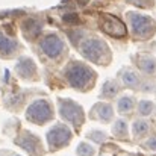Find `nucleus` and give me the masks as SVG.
I'll return each mask as SVG.
<instances>
[{
  "label": "nucleus",
  "mask_w": 156,
  "mask_h": 156,
  "mask_svg": "<svg viewBox=\"0 0 156 156\" xmlns=\"http://www.w3.org/2000/svg\"><path fill=\"white\" fill-rule=\"evenodd\" d=\"M117 108H118V112H121V114H126V112L132 111V108H133V99H130V97H121L118 100V103H117Z\"/></svg>",
  "instance_id": "6ab92c4d"
},
{
  "label": "nucleus",
  "mask_w": 156,
  "mask_h": 156,
  "mask_svg": "<svg viewBox=\"0 0 156 156\" xmlns=\"http://www.w3.org/2000/svg\"><path fill=\"white\" fill-rule=\"evenodd\" d=\"M79 50L87 59L99 62V64H103L105 61L108 62V58H109V50H108L106 43L99 38H88L82 41Z\"/></svg>",
  "instance_id": "f03ea898"
},
{
  "label": "nucleus",
  "mask_w": 156,
  "mask_h": 156,
  "mask_svg": "<svg viewBox=\"0 0 156 156\" xmlns=\"http://www.w3.org/2000/svg\"><path fill=\"white\" fill-rule=\"evenodd\" d=\"M15 71L23 79H32L37 74V65L30 58H20V61L15 65Z\"/></svg>",
  "instance_id": "9d476101"
},
{
  "label": "nucleus",
  "mask_w": 156,
  "mask_h": 156,
  "mask_svg": "<svg viewBox=\"0 0 156 156\" xmlns=\"http://www.w3.org/2000/svg\"><path fill=\"white\" fill-rule=\"evenodd\" d=\"M149 132V123L146 120H136L133 123V133L135 136H143Z\"/></svg>",
  "instance_id": "a211bd4d"
},
{
  "label": "nucleus",
  "mask_w": 156,
  "mask_h": 156,
  "mask_svg": "<svg viewBox=\"0 0 156 156\" xmlns=\"http://www.w3.org/2000/svg\"><path fill=\"white\" fill-rule=\"evenodd\" d=\"M96 114L97 117L100 118V121H109L114 115V111H112V106L111 105H106V103H97L96 106Z\"/></svg>",
  "instance_id": "ddd939ff"
},
{
  "label": "nucleus",
  "mask_w": 156,
  "mask_h": 156,
  "mask_svg": "<svg viewBox=\"0 0 156 156\" xmlns=\"http://www.w3.org/2000/svg\"><path fill=\"white\" fill-rule=\"evenodd\" d=\"M118 91H120V88L114 80H106L102 88V97H114V96H117Z\"/></svg>",
  "instance_id": "2eb2a0df"
},
{
  "label": "nucleus",
  "mask_w": 156,
  "mask_h": 156,
  "mask_svg": "<svg viewBox=\"0 0 156 156\" xmlns=\"http://www.w3.org/2000/svg\"><path fill=\"white\" fill-rule=\"evenodd\" d=\"M138 65H140V68H141L144 73L150 74V73H153V71H155L156 61L155 59H152V58H141V59L138 61Z\"/></svg>",
  "instance_id": "dca6fc26"
},
{
  "label": "nucleus",
  "mask_w": 156,
  "mask_h": 156,
  "mask_svg": "<svg viewBox=\"0 0 156 156\" xmlns=\"http://www.w3.org/2000/svg\"><path fill=\"white\" fill-rule=\"evenodd\" d=\"M64 47H65L64 41L58 35H55V34H50V35L44 37L43 41H41V49H43V52L46 53L49 58L61 56V53L64 52Z\"/></svg>",
  "instance_id": "1a4fd4ad"
},
{
  "label": "nucleus",
  "mask_w": 156,
  "mask_h": 156,
  "mask_svg": "<svg viewBox=\"0 0 156 156\" xmlns=\"http://www.w3.org/2000/svg\"><path fill=\"white\" fill-rule=\"evenodd\" d=\"M18 49V43L14 38L5 37L0 32V56H11L17 52Z\"/></svg>",
  "instance_id": "f8f14e48"
},
{
  "label": "nucleus",
  "mask_w": 156,
  "mask_h": 156,
  "mask_svg": "<svg viewBox=\"0 0 156 156\" xmlns=\"http://www.w3.org/2000/svg\"><path fill=\"white\" fill-rule=\"evenodd\" d=\"M15 156H20V155H15Z\"/></svg>",
  "instance_id": "a878e982"
},
{
  "label": "nucleus",
  "mask_w": 156,
  "mask_h": 156,
  "mask_svg": "<svg viewBox=\"0 0 156 156\" xmlns=\"http://www.w3.org/2000/svg\"><path fill=\"white\" fill-rule=\"evenodd\" d=\"M127 18L130 21V26H132V32L140 37V38H149L153 30H155V21L147 17V15H143V14H136V12H129L127 14Z\"/></svg>",
  "instance_id": "39448f33"
},
{
  "label": "nucleus",
  "mask_w": 156,
  "mask_h": 156,
  "mask_svg": "<svg viewBox=\"0 0 156 156\" xmlns=\"http://www.w3.org/2000/svg\"><path fill=\"white\" fill-rule=\"evenodd\" d=\"M146 147H149L150 150H155L156 152V136H152V138L146 143Z\"/></svg>",
  "instance_id": "393cba45"
},
{
  "label": "nucleus",
  "mask_w": 156,
  "mask_h": 156,
  "mask_svg": "<svg viewBox=\"0 0 156 156\" xmlns=\"http://www.w3.org/2000/svg\"><path fill=\"white\" fill-rule=\"evenodd\" d=\"M88 136H90L91 140H94L96 143H103L105 140H106V135H105L103 132H100V130H94V132H91Z\"/></svg>",
  "instance_id": "5701e85b"
},
{
  "label": "nucleus",
  "mask_w": 156,
  "mask_h": 156,
  "mask_svg": "<svg viewBox=\"0 0 156 156\" xmlns=\"http://www.w3.org/2000/svg\"><path fill=\"white\" fill-rule=\"evenodd\" d=\"M112 132H114V135L118 136V138H126V136H127V124H126V121H124V120L115 121V124H114V127H112Z\"/></svg>",
  "instance_id": "f3484780"
},
{
  "label": "nucleus",
  "mask_w": 156,
  "mask_h": 156,
  "mask_svg": "<svg viewBox=\"0 0 156 156\" xmlns=\"http://www.w3.org/2000/svg\"><path fill=\"white\" fill-rule=\"evenodd\" d=\"M127 2L138 8H152L155 5V0H127Z\"/></svg>",
  "instance_id": "4be33fe9"
},
{
  "label": "nucleus",
  "mask_w": 156,
  "mask_h": 156,
  "mask_svg": "<svg viewBox=\"0 0 156 156\" xmlns=\"http://www.w3.org/2000/svg\"><path fill=\"white\" fill-rule=\"evenodd\" d=\"M100 27L105 34H108L114 38H123L127 34L126 24L111 14H102L100 15Z\"/></svg>",
  "instance_id": "0eeeda50"
},
{
  "label": "nucleus",
  "mask_w": 156,
  "mask_h": 156,
  "mask_svg": "<svg viewBox=\"0 0 156 156\" xmlns=\"http://www.w3.org/2000/svg\"><path fill=\"white\" fill-rule=\"evenodd\" d=\"M65 77L73 88L87 90L90 87V83L93 82V79L96 77V74L88 65L77 62V61H73L65 68Z\"/></svg>",
  "instance_id": "f257e3e1"
},
{
  "label": "nucleus",
  "mask_w": 156,
  "mask_h": 156,
  "mask_svg": "<svg viewBox=\"0 0 156 156\" xmlns=\"http://www.w3.org/2000/svg\"><path fill=\"white\" fill-rule=\"evenodd\" d=\"M77 155L79 156H93L94 155V147L87 144V143H80L77 146Z\"/></svg>",
  "instance_id": "aec40b11"
},
{
  "label": "nucleus",
  "mask_w": 156,
  "mask_h": 156,
  "mask_svg": "<svg viewBox=\"0 0 156 156\" xmlns=\"http://www.w3.org/2000/svg\"><path fill=\"white\" fill-rule=\"evenodd\" d=\"M70 140H71V130L64 124H55L47 132V144L50 150H58L65 147Z\"/></svg>",
  "instance_id": "423d86ee"
},
{
  "label": "nucleus",
  "mask_w": 156,
  "mask_h": 156,
  "mask_svg": "<svg viewBox=\"0 0 156 156\" xmlns=\"http://www.w3.org/2000/svg\"><path fill=\"white\" fill-rule=\"evenodd\" d=\"M64 21L67 23V24H76V23H79V17L76 15V14H67V15H64Z\"/></svg>",
  "instance_id": "b1692460"
},
{
  "label": "nucleus",
  "mask_w": 156,
  "mask_h": 156,
  "mask_svg": "<svg viewBox=\"0 0 156 156\" xmlns=\"http://www.w3.org/2000/svg\"><path fill=\"white\" fill-rule=\"evenodd\" d=\"M121 79H123V83H124L126 87H129V88H138V87H140V79H138V76H136L133 71H130V70L124 71Z\"/></svg>",
  "instance_id": "4468645a"
},
{
  "label": "nucleus",
  "mask_w": 156,
  "mask_h": 156,
  "mask_svg": "<svg viewBox=\"0 0 156 156\" xmlns=\"http://www.w3.org/2000/svg\"><path fill=\"white\" fill-rule=\"evenodd\" d=\"M59 105V114L61 117L71 123L73 126H80L85 120V115H83V109L73 100H68V99H59L58 100Z\"/></svg>",
  "instance_id": "20e7f679"
},
{
  "label": "nucleus",
  "mask_w": 156,
  "mask_h": 156,
  "mask_svg": "<svg viewBox=\"0 0 156 156\" xmlns=\"http://www.w3.org/2000/svg\"><path fill=\"white\" fill-rule=\"evenodd\" d=\"M17 144L24 149L29 155L32 156H40L43 153V147H41V143H40V138L32 135L29 130H24L18 138H17Z\"/></svg>",
  "instance_id": "6e6552de"
},
{
  "label": "nucleus",
  "mask_w": 156,
  "mask_h": 156,
  "mask_svg": "<svg viewBox=\"0 0 156 156\" xmlns=\"http://www.w3.org/2000/svg\"><path fill=\"white\" fill-rule=\"evenodd\" d=\"M152 111H153V103L152 102H149V100L140 102V105H138V112L141 115H149V114H152Z\"/></svg>",
  "instance_id": "412c9836"
},
{
  "label": "nucleus",
  "mask_w": 156,
  "mask_h": 156,
  "mask_svg": "<svg viewBox=\"0 0 156 156\" xmlns=\"http://www.w3.org/2000/svg\"><path fill=\"white\" fill-rule=\"evenodd\" d=\"M41 29H43V24L38 20H34V18H27L21 24V30H23V34H24V37L27 40H32L37 35H40L41 34Z\"/></svg>",
  "instance_id": "9b49d317"
},
{
  "label": "nucleus",
  "mask_w": 156,
  "mask_h": 156,
  "mask_svg": "<svg viewBox=\"0 0 156 156\" xmlns=\"http://www.w3.org/2000/svg\"><path fill=\"white\" fill-rule=\"evenodd\" d=\"M26 118L30 123L35 124H44L47 121H50L53 118V109L50 103L44 99L35 100L34 103L29 105L27 111H26Z\"/></svg>",
  "instance_id": "7ed1b4c3"
}]
</instances>
